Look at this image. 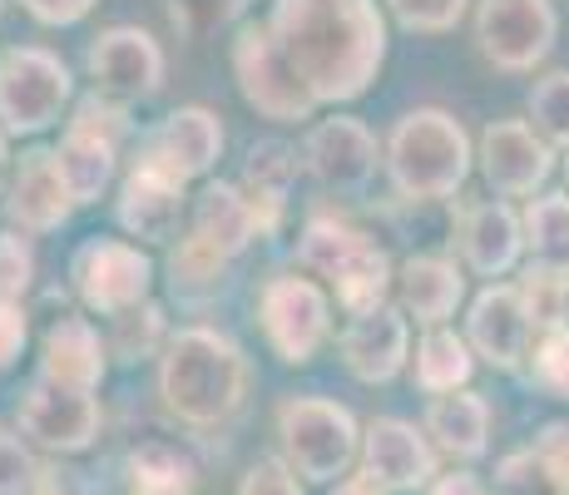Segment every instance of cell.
<instances>
[{
	"instance_id": "cell-17",
	"label": "cell",
	"mask_w": 569,
	"mask_h": 495,
	"mask_svg": "<svg viewBox=\"0 0 569 495\" xmlns=\"http://www.w3.org/2000/svg\"><path fill=\"white\" fill-rule=\"evenodd\" d=\"M342 362L362 382H391L407 362V323L391 307H371L342 333Z\"/></svg>"
},
{
	"instance_id": "cell-30",
	"label": "cell",
	"mask_w": 569,
	"mask_h": 495,
	"mask_svg": "<svg viewBox=\"0 0 569 495\" xmlns=\"http://www.w3.org/2000/svg\"><path fill=\"white\" fill-rule=\"evenodd\" d=\"M416 377H421L426 392H456L470 377L466 343L456 333H431L416 352Z\"/></svg>"
},
{
	"instance_id": "cell-16",
	"label": "cell",
	"mask_w": 569,
	"mask_h": 495,
	"mask_svg": "<svg viewBox=\"0 0 569 495\" xmlns=\"http://www.w3.org/2000/svg\"><path fill=\"white\" fill-rule=\"evenodd\" d=\"M183 208V179L159 159H139V169L124 179L119 198V224L134 238H169Z\"/></svg>"
},
{
	"instance_id": "cell-7",
	"label": "cell",
	"mask_w": 569,
	"mask_h": 495,
	"mask_svg": "<svg viewBox=\"0 0 569 495\" xmlns=\"http://www.w3.org/2000/svg\"><path fill=\"white\" fill-rule=\"evenodd\" d=\"M233 65H238V85H243L248 105L262 109L268 119H308L312 115V90L298 80V70L288 65V55L278 50L272 30L243 26L233 46Z\"/></svg>"
},
{
	"instance_id": "cell-6",
	"label": "cell",
	"mask_w": 569,
	"mask_h": 495,
	"mask_svg": "<svg viewBox=\"0 0 569 495\" xmlns=\"http://www.w3.org/2000/svg\"><path fill=\"white\" fill-rule=\"evenodd\" d=\"M282 426V446H288V461L302 471L308 481H332L347 471L357 451V426L352 416L337 402H317V396H298L278 412Z\"/></svg>"
},
{
	"instance_id": "cell-34",
	"label": "cell",
	"mask_w": 569,
	"mask_h": 495,
	"mask_svg": "<svg viewBox=\"0 0 569 495\" xmlns=\"http://www.w3.org/2000/svg\"><path fill=\"white\" fill-rule=\"evenodd\" d=\"M391 10L401 16V26L411 30H451L461 20L466 0H391Z\"/></svg>"
},
{
	"instance_id": "cell-43",
	"label": "cell",
	"mask_w": 569,
	"mask_h": 495,
	"mask_svg": "<svg viewBox=\"0 0 569 495\" xmlns=\"http://www.w3.org/2000/svg\"><path fill=\"white\" fill-rule=\"evenodd\" d=\"M332 495H377V481H371V476L367 481H347V486H337Z\"/></svg>"
},
{
	"instance_id": "cell-35",
	"label": "cell",
	"mask_w": 569,
	"mask_h": 495,
	"mask_svg": "<svg viewBox=\"0 0 569 495\" xmlns=\"http://www.w3.org/2000/svg\"><path fill=\"white\" fill-rule=\"evenodd\" d=\"M30 248L20 244V238L0 234V297H20L30 288Z\"/></svg>"
},
{
	"instance_id": "cell-33",
	"label": "cell",
	"mask_w": 569,
	"mask_h": 495,
	"mask_svg": "<svg viewBox=\"0 0 569 495\" xmlns=\"http://www.w3.org/2000/svg\"><path fill=\"white\" fill-rule=\"evenodd\" d=\"M530 115L550 139L569 145V75H550V80L530 95Z\"/></svg>"
},
{
	"instance_id": "cell-22",
	"label": "cell",
	"mask_w": 569,
	"mask_h": 495,
	"mask_svg": "<svg viewBox=\"0 0 569 495\" xmlns=\"http://www.w3.org/2000/svg\"><path fill=\"white\" fill-rule=\"evenodd\" d=\"M40 372H46V382H54V387L90 392L104 372V347H100V337H94V327L80 323V317H60L46 333Z\"/></svg>"
},
{
	"instance_id": "cell-10",
	"label": "cell",
	"mask_w": 569,
	"mask_h": 495,
	"mask_svg": "<svg viewBox=\"0 0 569 495\" xmlns=\"http://www.w3.org/2000/svg\"><path fill=\"white\" fill-rule=\"evenodd\" d=\"M262 327L268 343L288 362H308L327 337V297L302 278H278L262 293Z\"/></svg>"
},
{
	"instance_id": "cell-9",
	"label": "cell",
	"mask_w": 569,
	"mask_h": 495,
	"mask_svg": "<svg viewBox=\"0 0 569 495\" xmlns=\"http://www.w3.org/2000/svg\"><path fill=\"white\" fill-rule=\"evenodd\" d=\"M74 288L100 313H124L149 288V258L129 244H114V238H94L74 258Z\"/></svg>"
},
{
	"instance_id": "cell-3",
	"label": "cell",
	"mask_w": 569,
	"mask_h": 495,
	"mask_svg": "<svg viewBox=\"0 0 569 495\" xmlns=\"http://www.w3.org/2000/svg\"><path fill=\"white\" fill-rule=\"evenodd\" d=\"M391 179L407 198H446L461 189L470 169L466 135L441 109H416L391 135Z\"/></svg>"
},
{
	"instance_id": "cell-28",
	"label": "cell",
	"mask_w": 569,
	"mask_h": 495,
	"mask_svg": "<svg viewBox=\"0 0 569 495\" xmlns=\"http://www.w3.org/2000/svg\"><path fill=\"white\" fill-rule=\"evenodd\" d=\"M129 495H193V466L163 442H144L129 456Z\"/></svg>"
},
{
	"instance_id": "cell-21",
	"label": "cell",
	"mask_w": 569,
	"mask_h": 495,
	"mask_svg": "<svg viewBox=\"0 0 569 495\" xmlns=\"http://www.w3.org/2000/svg\"><path fill=\"white\" fill-rule=\"evenodd\" d=\"M367 476L377 486L411 491L431 481V451L407 422H371L367 432Z\"/></svg>"
},
{
	"instance_id": "cell-41",
	"label": "cell",
	"mask_w": 569,
	"mask_h": 495,
	"mask_svg": "<svg viewBox=\"0 0 569 495\" xmlns=\"http://www.w3.org/2000/svg\"><path fill=\"white\" fill-rule=\"evenodd\" d=\"M535 451H540V456L550 461L555 471H560L565 486H569V426H550V432L540 436V446H535Z\"/></svg>"
},
{
	"instance_id": "cell-44",
	"label": "cell",
	"mask_w": 569,
	"mask_h": 495,
	"mask_svg": "<svg viewBox=\"0 0 569 495\" xmlns=\"http://www.w3.org/2000/svg\"><path fill=\"white\" fill-rule=\"evenodd\" d=\"M0 179H6V139H0Z\"/></svg>"
},
{
	"instance_id": "cell-42",
	"label": "cell",
	"mask_w": 569,
	"mask_h": 495,
	"mask_svg": "<svg viewBox=\"0 0 569 495\" xmlns=\"http://www.w3.org/2000/svg\"><path fill=\"white\" fill-rule=\"evenodd\" d=\"M436 495H486V491H480L476 476H446L441 486H436Z\"/></svg>"
},
{
	"instance_id": "cell-32",
	"label": "cell",
	"mask_w": 569,
	"mask_h": 495,
	"mask_svg": "<svg viewBox=\"0 0 569 495\" xmlns=\"http://www.w3.org/2000/svg\"><path fill=\"white\" fill-rule=\"evenodd\" d=\"M530 377H535V387H540V392L569 402V333H565V327H550V333H545V343L535 347Z\"/></svg>"
},
{
	"instance_id": "cell-31",
	"label": "cell",
	"mask_w": 569,
	"mask_h": 495,
	"mask_svg": "<svg viewBox=\"0 0 569 495\" xmlns=\"http://www.w3.org/2000/svg\"><path fill=\"white\" fill-rule=\"evenodd\" d=\"M496 486H500V495H569L565 476L540 451H516V456H506L496 471Z\"/></svg>"
},
{
	"instance_id": "cell-13",
	"label": "cell",
	"mask_w": 569,
	"mask_h": 495,
	"mask_svg": "<svg viewBox=\"0 0 569 495\" xmlns=\"http://www.w3.org/2000/svg\"><path fill=\"white\" fill-rule=\"evenodd\" d=\"M90 75L109 99H144L163 80V55L144 30H109L90 50Z\"/></svg>"
},
{
	"instance_id": "cell-38",
	"label": "cell",
	"mask_w": 569,
	"mask_h": 495,
	"mask_svg": "<svg viewBox=\"0 0 569 495\" xmlns=\"http://www.w3.org/2000/svg\"><path fill=\"white\" fill-rule=\"evenodd\" d=\"M238 495H302V491H298V481L288 476L282 461H258V466L248 471V481H243Z\"/></svg>"
},
{
	"instance_id": "cell-1",
	"label": "cell",
	"mask_w": 569,
	"mask_h": 495,
	"mask_svg": "<svg viewBox=\"0 0 569 495\" xmlns=\"http://www.w3.org/2000/svg\"><path fill=\"white\" fill-rule=\"evenodd\" d=\"M272 40L312 99L362 95L387 55V30L371 0H278Z\"/></svg>"
},
{
	"instance_id": "cell-36",
	"label": "cell",
	"mask_w": 569,
	"mask_h": 495,
	"mask_svg": "<svg viewBox=\"0 0 569 495\" xmlns=\"http://www.w3.org/2000/svg\"><path fill=\"white\" fill-rule=\"evenodd\" d=\"M30 486H36V466H30L16 436L0 432V495H26Z\"/></svg>"
},
{
	"instance_id": "cell-14",
	"label": "cell",
	"mask_w": 569,
	"mask_h": 495,
	"mask_svg": "<svg viewBox=\"0 0 569 495\" xmlns=\"http://www.w3.org/2000/svg\"><path fill=\"white\" fill-rule=\"evenodd\" d=\"M54 159H60V174L70 184L74 204H94L109 174H114V115L100 105H84Z\"/></svg>"
},
{
	"instance_id": "cell-25",
	"label": "cell",
	"mask_w": 569,
	"mask_h": 495,
	"mask_svg": "<svg viewBox=\"0 0 569 495\" xmlns=\"http://www.w3.org/2000/svg\"><path fill=\"white\" fill-rule=\"evenodd\" d=\"M258 218H253V204L248 198H238L233 189H223V184H213V189H203L199 208H193V234L203 238V244H213L218 253H238L253 238Z\"/></svg>"
},
{
	"instance_id": "cell-5",
	"label": "cell",
	"mask_w": 569,
	"mask_h": 495,
	"mask_svg": "<svg viewBox=\"0 0 569 495\" xmlns=\"http://www.w3.org/2000/svg\"><path fill=\"white\" fill-rule=\"evenodd\" d=\"M64 99H70V70L50 50H0V125L6 129L36 135L60 119Z\"/></svg>"
},
{
	"instance_id": "cell-23",
	"label": "cell",
	"mask_w": 569,
	"mask_h": 495,
	"mask_svg": "<svg viewBox=\"0 0 569 495\" xmlns=\"http://www.w3.org/2000/svg\"><path fill=\"white\" fill-rule=\"evenodd\" d=\"M466 258L476 273H486V278H496V273H506L510 263H516L520 253V224L510 208L500 204H480L466 214Z\"/></svg>"
},
{
	"instance_id": "cell-40",
	"label": "cell",
	"mask_w": 569,
	"mask_h": 495,
	"mask_svg": "<svg viewBox=\"0 0 569 495\" xmlns=\"http://www.w3.org/2000/svg\"><path fill=\"white\" fill-rule=\"evenodd\" d=\"M20 6L36 20H46V26H74L80 16H90L94 0H20Z\"/></svg>"
},
{
	"instance_id": "cell-8",
	"label": "cell",
	"mask_w": 569,
	"mask_h": 495,
	"mask_svg": "<svg viewBox=\"0 0 569 495\" xmlns=\"http://www.w3.org/2000/svg\"><path fill=\"white\" fill-rule=\"evenodd\" d=\"M476 30L500 70H530L555 46V10L550 0H480Z\"/></svg>"
},
{
	"instance_id": "cell-18",
	"label": "cell",
	"mask_w": 569,
	"mask_h": 495,
	"mask_svg": "<svg viewBox=\"0 0 569 495\" xmlns=\"http://www.w3.org/2000/svg\"><path fill=\"white\" fill-rule=\"evenodd\" d=\"M480 159H486V179L496 184L500 194H535V184L550 174V149L525 125H516V119L486 129Z\"/></svg>"
},
{
	"instance_id": "cell-27",
	"label": "cell",
	"mask_w": 569,
	"mask_h": 495,
	"mask_svg": "<svg viewBox=\"0 0 569 495\" xmlns=\"http://www.w3.org/2000/svg\"><path fill=\"white\" fill-rule=\"evenodd\" d=\"M292 174H298V154L278 139L248 154V204H253V218L262 228H272V218H278L282 198L292 189Z\"/></svg>"
},
{
	"instance_id": "cell-26",
	"label": "cell",
	"mask_w": 569,
	"mask_h": 495,
	"mask_svg": "<svg viewBox=\"0 0 569 495\" xmlns=\"http://www.w3.org/2000/svg\"><path fill=\"white\" fill-rule=\"evenodd\" d=\"M431 436L456 456H480L486 451V432H490V412L480 396L470 392H451V396H436L431 416H426Z\"/></svg>"
},
{
	"instance_id": "cell-24",
	"label": "cell",
	"mask_w": 569,
	"mask_h": 495,
	"mask_svg": "<svg viewBox=\"0 0 569 495\" xmlns=\"http://www.w3.org/2000/svg\"><path fill=\"white\" fill-rule=\"evenodd\" d=\"M401 303L416 313V323H446L461 303V273L441 258H411L401 268Z\"/></svg>"
},
{
	"instance_id": "cell-12",
	"label": "cell",
	"mask_w": 569,
	"mask_h": 495,
	"mask_svg": "<svg viewBox=\"0 0 569 495\" xmlns=\"http://www.w3.org/2000/svg\"><path fill=\"white\" fill-rule=\"evenodd\" d=\"M308 164L317 184L332 194H362L377 174V139L357 119H327L308 139Z\"/></svg>"
},
{
	"instance_id": "cell-20",
	"label": "cell",
	"mask_w": 569,
	"mask_h": 495,
	"mask_svg": "<svg viewBox=\"0 0 569 495\" xmlns=\"http://www.w3.org/2000/svg\"><path fill=\"white\" fill-rule=\"evenodd\" d=\"M218 149H223V129H218V119L208 115V109H173L154 135L149 159L169 164L179 179H193V174L213 169Z\"/></svg>"
},
{
	"instance_id": "cell-2",
	"label": "cell",
	"mask_w": 569,
	"mask_h": 495,
	"mask_svg": "<svg viewBox=\"0 0 569 495\" xmlns=\"http://www.w3.org/2000/svg\"><path fill=\"white\" fill-rule=\"evenodd\" d=\"M248 367L228 337L208 327H183L163 357V402L183 422H223L243 402Z\"/></svg>"
},
{
	"instance_id": "cell-4",
	"label": "cell",
	"mask_w": 569,
	"mask_h": 495,
	"mask_svg": "<svg viewBox=\"0 0 569 495\" xmlns=\"http://www.w3.org/2000/svg\"><path fill=\"white\" fill-rule=\"evenodd\" d=\"M298 258H302V268L332 278L342 307L357 317L371 313V307H381V297H387V283H391L387 253L342 224H312L308 234H302Z\"/></svg>"
},
{
	"instance_id": "cell-11",
	"label": "cell",
	"mask_w": 569,
	"mask_h": 495,
	"mask_svg": "<svg viewBox=\"0 0 569 495\" xmlns=\"http://www.w3.org/2000/svg\"><path fill=\"white\" fill-rule=\"evenodd\" d=\"M20 432L36 436V442L50 451H80L100 432V406L90 402V392H70V387H54V382H40V387H30V396L20 402Z\"/></svg>"
},
{
	"instance_id": "cell-29",
	"label": "cell",
	"mask_w": 569,
	"mask_h": 495,
	"mask_svg": "<svg viewBox=\"0 0 569 495\" xmlns=\"http://www.w3.org/2000/svg\"><path fill=\"white\" fill-rule=\"evenodd\" d=\"M530 248H535V263L545 273H569V198L565 194H550V198H535L530 218Z\"/></svg>"
},
{
	"instance_id": "cell-39",
	"label": "cell",
	"mask_w": 569,
	"mask_h": 495,
	"mask_svg": "<svg viewBox=\"0 0 569 495\" xmlns=\"http://www.w3.org/2000/svg\"><path fill=\"white\" fill-rule=\"evenodd\" d=\"M20 347H26V313L16 297H0V372L20 357Z\"/></svg>"
},
{
	"instance_id": "cell-19",
	"label": "cell",
	"mask_w": 569,
	"mask_h": 495,
	"mask_svg": "<svg viewBox=\"0 0 569 495\" xmlns=\"http://www.w3.org/2000/svg\"><path fill=\"white\" fill-rule=\"evenodd\" d=\"M70 204H74V194L60 174V159L46 149L26 154V164H20V174H16V189H10V218H16L20 228L46 234V228L64 224Z\"/></svg>"
},
{
	"instance_id": "cell-15",
	"label": "cell",
	"mask_w": 569,
	"mask_h": 495,
	"mask_svg": "<svg viewBox=\"0 0 569 495\" xmlns=\"http://www.w3.org/2000/svg\"><path fill=\"white\" fill-rule=\"evenodd\" d=\"M530 327L535 317L520 288H490L470 307V343L480 347L490 367H520L525 347H530Z\"/></svg>"
},
{
	"instance_id": "cell-37",
	"label": "cell",
	"mask_w": 569,
	"mask_h": 495,
	"mask_svg": "<svg viewBox=\"0 0 569 495\" xmlns=\"http://www.w3.org/2000/svg\"><path fill=\"white\" fill-rule=\"evenodd\" d=\"M223 268V253H218L213 244H203L199 234L189 238L179 253H173V278H189V283H203V278H213V273Z\"/></svg>"
}]
</instances>
